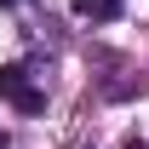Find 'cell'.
Returning a JSON list of instances; mask_svg holds the SVG:
<instances>
[{
	"mask_svg": "<svg viewBox=\"0 0 149 149\" xmlns=\"http://www.w3.org/2000/svg\"><path fill=\"white\" fill-rule=\"evenodd\" d=\"M0 103H12L17 115H40L46 109V80L29 63H0Z\"/></svg>",
	"mask_w": 149,
	"mask_h": 149,
	"instance_id": "6da1fadb",
	"label": "cell"
},
{
	"mask_svg": "<svg viewBox=\"0 0 149 149\" xmlns=\"http://www.w3.org/2000/svg\"><path fill=\"white\" fill-rule=\"evenodd\" d=\"M74 12H80V17H92V23H109V17L126 12V0H74Z\"/></svg>",
	"mask_w": 149,
	"mask_h": 149,
	"instance_id": "7a4b0ae2",
	"label": "cell"
},
{
	"mask_svg": "<svg viewBox=\"0 0 149 149\" xmlns=\"http://www.w3.org/2000/svg\"><path fill=\"white\" fill-rule=\"evenodd\" d=\"M0 6H12V0H0Z\"/></svg>",
	"mask_w": 149,
	"mask_h": 149,
	"instance_id": "277c9868",
	"label": "cell"
},
{
	"mask_svg": "<svg viewBox=\"0 0 149 149\" xmlns=\"http://www.w3.org/2000/svg\"><path fill=\"white\" fill-rule=\"evenodd\" d=\"M126 149H149V143H138V138H132V143H126Z\"/></svg>",
	"mask_w": 149,
	"mask_h": 149,
	"instance_id": "3957f363",
	"label": "cell"
}]
</instances>
